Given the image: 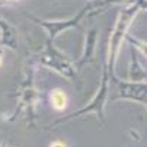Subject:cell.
<instances>
[{"label": "cell", "mask_w": 147, "mask_h": 147, "mask_svg": "<svg viewBox=\"0 0 147 147\" xmlns=\"http://www.w3.org/2000/svg\"><path fill=\"white\" fill-rule=\"evenodd\" d=\"M137 47H138V48L147 55V44H144V42H137Z\"/></svg>", "instance_id": "cell-2"}, {"label": "cell", "mask_w": 147, "mask_h": 147, "mask_svg": "<svg viewBox=\"0 0 147 147\" xmlns=\"http://www.w3.org/2000/svg\"><path fill=\"white\" fill-rule=\"evenodd\" d=\"M51 147H66V146L63 144L61 141H55V143H53V144H51Z\"/></svg>", "instance_id": "cell-3"}, {"label": "cell", "mask_w": 147, "mask_h": 147, "mask_svg": "<svg viewBox=\"0 0 147 147\" xmlns=\"http://www.w3.org/2000/svg\"><path fill=\"white\" fill-rule=\"evenodd\" d=\"M0 64H2V60H0Z\"/></svg>", "instance_id": "cell-4"}, {"label": "cell", "mask_w": 147, "mask_h": 147, "mask_svg": "<svg viewBox=\"0 0 147 147\" xmlns=\"http://www.w3.org/2000/svg\"><path fill=\"white\" fill-rule=\"evenodd\" d=\"M51 100H53V105H54V108L58 109V111H63L66 107H67V98L64 95V92L57 89L53 92L51 95Z\"/></svg>", "instance_id": "cell-1"}]
</instances>
